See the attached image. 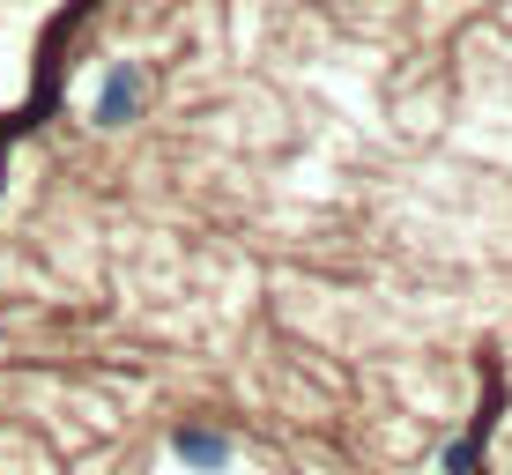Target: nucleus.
I'll list each match as a JSON object with an SVG mask.
<instances>
[{
	"label": "nucleus",
	"mask_w": 512,
	"mask_h": 475,
	"mask_svg": "<svg viewBox=\"0 0 512 475\" xmlns=\"http://www.w3.org/2000/svg\"><path fill=\"white\" fill-rule=\"evenodd\" d=\"M149 97H156V75H149V60H112L97 75V90H90V127L97 134H127L141 112H149Z\"/></svg>",
	"instance_id": "1"
},
{
	"label": "nucleus",
	"mask_w": 512,
	"mask_h": 475,
	"mask_svg": "<svg viewBox=\"0 0 512 475\" xmlns=\"http://www.w3.org/2000/svg\"><path fill=\"white\" fill-rule=\"evenodd\" d=\"M171 461H179L186 475H231L238 446H231L223 424H179V431H171Z\"/></svg>",
	"instance_id": "2"
}]
</instances>
